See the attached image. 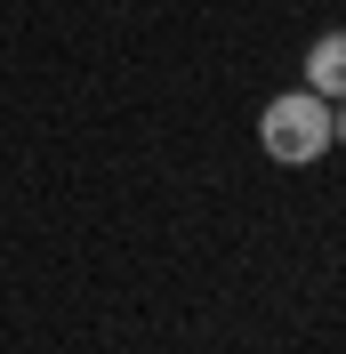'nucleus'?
<instances>
[{"label": "nucleus", "instance_id": "obj_1", "mask_svg": "<svg viewBox=\"0 0 346 354\" xmlns=\"http://www.w3.org/2000/svg\"><path fill=\"white\" fill-rule=\"evenodd\" d=\"M258 137H266V153L274 161H314L330 145V97H314V88H290V97H274L266 105V121H258Z\"/></svg>", "mask_w": 346, "mask_h": 354}, {"label": "nucleus", "instance_id": "obj_2", "mask_svg": "<svg viewBox=\"0 0 346 354\" xmlns=\"http://www.w3.org/2000/svg\"><path fill=\"white\" fill-rule=\"evenodd\" d=\"M306 81H314V97H346V32H322L306 48Z\"/></svg>", "mask_w": 346, "mask_h": 354}, {"label": "nucleus", "instance_id": "obj_3", "mask_svg": "<svg viewBox=\"0 0 346 354\" xmlns=\"http://www.w3.org/2000/svg\"><path fill=\"white\" fill-rule=\"evenodd\" d=\"M330 145H346V113H330Z\"/></svg>", "mask_w": 346, "mask_h": 354}]
</instances>
